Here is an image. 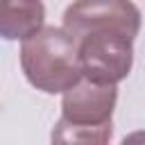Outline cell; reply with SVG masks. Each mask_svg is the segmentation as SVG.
Wrapping results in <instances>:
<instances>
[{"label": "cell", "instance_id": "cell-1", "mask_svg": "<svg viewBox=\"0 0 145 145\" xmlns=\"http://www.w3.org/2000/svg\"><path fill=\"white\" fill-rule=\"evenodd\" d=\"M20 68L27 82L48 95L66 93L82 75L79 43L66 27H41L23 39Z\"/></svg>", "mask_w": 145, "mask_h": 145}, {"label": "cell", "instance_id": "cell-2", "mask_svg": "<svg viewBox=\"0 0 145 145\" xmlns=\"http://www.w3.org/2000/svg\"><path fill=\"white\" fill-rule=\"evenodd\" d=\"M116 84L82 77L61 97V118L52 129L54 143H109L113 134Z\"/></svg>", "mask_w": 145, "mask_h": 145}, {"label": "cell", "instance_id": "cell-3", "mask_svg": "<svg viewBox=\"0 0 145 145\" xmlns=\"http://www.w3.org/2000/svg\"><path fill=\"white\" fill-rule=\"evenodd\" d=\"M63 27L75 41L93 32H120L136 39L140 11L131 0H75L63 11Z\"/></svg>", "mask_w": 145, "mask_h": 145}, {"label": "cell", "instance_id": "cell-4", "mask_svg": "<svg viewBox=\"0 0 145 145\" xmlns=\"http://www.w3.org/2000/svg\"><path fill=\"white\" fill-rule=\"evenodd\" d=\"M79 43L82 75L100 84L122 82L134 66V39L120 32H93Z\"/></svg>", "mask_w": 145, "mask_h": 145}, {"label": "cell", "instance_id": "cell-5", "mask_svg": "<svg viewBox=\"0 0 145 145\" xmlns=\"http://www.w3.org/2000/svg\"><path fill=\"white\" fill-rule=\"evenodd\" d=\"M45 20V7L41 0H2L0 34L7 41H23L39 32Z\"/></svg>", "mask_w": 145, "mask_h": 145}]
</instances>
